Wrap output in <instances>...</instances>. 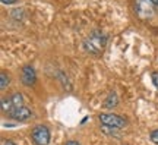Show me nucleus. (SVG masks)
<instances>
[{
    "mask_svg": "<svg viewBox=\"0 0 158 145\" xmlns=\"http://www.w3.org/2000/svg\"><path fill=\"white\" fill-rule=\"evenodd\" d=\"M107 41H108V37L106 32H102L101 29H92L89 32V35L84 40V50L89 54H101L106 45H107Z\"/></svg>",
    "mask_w": 158,
    "mask_h": 145,
    "instance_id": "1",
    "label": "nucleus"
},
{
    "mask_svg": "<svg viewBox=\"0 0 158 145\" xmlns=\"http://www.w3.org/2000/svg\"><path fill=\"white\" fill-rule=\"evenodd\" d=\"M98 120L101 123V126H108L114 129H123L127 125V120L123 116H118L114 113H101L98 114Z\"/></svg>",
    "mask_w": 158,
    "mask_h": 145,
    "instance_id": "2",
    "label": "nucleus"
},
{
    "mask_svg": "<svg viewBox=\"0 0 158 145\" xmlns=\"http://www.w3.org/2000/svg\"><path fill=\"white\" fill-rule=\"evenodd\" d=\"M31 138H32L35 145H48L51 141L50 129L47 128L45 125H37L31 130Z\"/></svg>",
    "mask_w": 158,
    "mask_h": 145,
    "instance_id": "3",
    "label": "nucleus"
},
{
    "mask_svg": "<svg viewBox=\"0 0 158 145\" xmlns=\"http://www.w3.org/2000/svg\"><path fill=\"white\" fill-rule=\"evenodd\" d=\"M135 12L141 19H151L154 16V5L149 0H136L135 2Z\"/></svg>",
    "mask_w": 158,
    "mask_h": 145,
    "instance_id": "4",
    "label": "nucleus"
},
{
    "mask_svg": "<svg viewBox=\"0 0 158 145\" xmlns=\"http://www.w3.org/2000/svg\"><path fill=\"white\" fill-rule=\"evenodd\" d=\"M21 81L25 87H32L37 82V73L31 65H25L21 70Z\"/></svg>",
    "mask_w": 158,
    "mask_h": 145,
    "instance_id": "5",
    "label": "nucleus"
},
{
    "mask_svg": "<svg viewBox=\"0 0 158 145\" xmlns=\"http://www.w3.org/2000/svg\"><path fill=\"white\" fill-rule=\"evenodd\" d=\"M9 117L13 119V120H16V122H27V120H29L32 117V110L28 109V107L22 106V107H19V109H16Z\"/></svg>",
    "mask_w": 158,
    "mask_h": 145,
    "instance_id": "6",
    "label": "nucleus"
},
{
    "mask_svg": "<svg viewBox=\"0 0 158 145\" xmlns=\"http://www.w3.org/2000/svg\"><path fill=\"white\" fill-rule=\"evenodd\" d=\"M118 106V95L116 91H110L108 95L106 97V100L102 103V107L104 109H108V110H113Z\"/></svg>",
    "mask_w": 158,
    "mask_h": 145,
    "instance_id": "7",
    "label": "nucleus"
},
{
    "mask_svg": "<svg viewBox=\"0 0 158 145\" xmlns=\"http://www.w3.org/2000/svg\"><path fill=\"white\" fill-rule=\"evenodd\" d=\"M9 98H10V103L13 106V112L23 106V95L21 92H13L12 95H9Z\"/></svg>",
    "mask_w": 158,
    "mask_h": 145,
    "instance_id": "8",
    "label": "nucleus"
},
{
    "mask_svg": "<svg viewBox=\"0 0 158 145\" xmlns=\"http://www.w3.org/2000/svg\"><path fill=\"white\" fill-rule=\"evenodd\" d=\"M9 84H10V76H9V73L2 72L0 73V89L5 91V89L9 87Z\"/></svg>",
    "mask_w": 158,
    "mask_h": 145,
    "instance_id": "9",
    "label": "nucleus"
},
{
    "mask_svg": "<svg viewBox=\"0 0 158 145\" xmlns=\"http://www.w3.org/2000/svg\"><path fill=\"white\" fill-rule=\"evenodd\" d=\"M101 130L104 132L106 135L108 136H114V138H120V135H118V129H114V128H108V126H101Z\"/></svg>",
    "mask_w": 158,
    "mask_h": 145,
    "instance_id": "10",
    "label": "nucleus"
},
{
    "mask_svg": "<svg viewBox=\"0 0 158 145\" xmlns=\"http://www.w3.org/2000/svg\"><path fill=\"white\" fill-rule=\"evenodd\" d=\"M149 139L152 141L154 144H157V145H158V129H154L152 132L149 134Z\"/></svg>",
    "mask_w": 158,
    "mask_h": 145,
    "instance_id": "11",
    "label": "nucleus"
},
{
    "mask_svg": "<svg viewBox=\"0 0 158 145\" xmlns=\"http://www.w3.org/2000/svg\"><path fill=\"white\" fill-rule=\"evenodd\" d=\"M151 81H152L154 87L158 89V72H152V73H151Z\"/></svg>",
    "mask_w": 158,
    "mask_h": 145,
    "instance_id": "12",
    "label": "nucleus"
},
{
    "mask_svg": "<svg viewBox=\"0 0 158 145\" xmlns=\"http://www.w3.org/2000/svg\"><path fill=\"white\" fill-rule=\"evenodd\" d=\"M0 2H2V3H3V5H13V3H16L18 0H0Z\"/></svg>",
    "mask_w": 158,
    "mask_h": 145,
    "instance_id": "13",
    "label": "nucleus"
},
{
    "mask_svg": "<svg viewBox=\"0 0 158 145\" xmlns=\"http://www.w3.org/2000/svg\"><path fill=\"white\" fill-rule=\"evenodd\" d=\"M64 145H81L78 142V141H73V139H70V141H68V142H66V144Z\"/></svg>",
    "mask_w": 158,
    "mask_h": 145,
    "instance_id": "14",
    "label": "nucleus"
},
{
    "mask_svg": "<svg viewBox=\"0 0 158 145\" xmlns=\"http://www.w3.org/2000/svg\"><path fill=\"white\" fill-rule=\"evenodd\" d=\"M3 145H16V144L12 139H6V141H3Z\"/></svg>",
    "mask_w": 158,
    "mask_h": 145,
    "instance_id": "15",
    "label": "nucleus"
},
{
    "mask_svg": "<svg viewBox=\"0 0 158 145\" xmlns=\"http://www.w3.org/2000/svg\"><path fill=\"white\" fill-rule=\"evenodd\" d=\"M149 2H151L154 6H158V0H149Z\"/></svg>",
    "mask_w": 158,
    "mask_h": 145,
    "instance_id": "16",
    "label": "nucleus"
}]
</instances>
